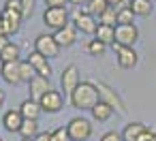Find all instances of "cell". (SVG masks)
<instances>
[{
  "label": "cell",
  "mask_w": 156,
  "mask_h": 141,
  "mask_svg": "<svg viewBox=\"0 0 156 141\" xmlns=\"http://www.w3.org/2000/svg\"><path fill=\"white\" fill-rule=\"evenodd\" d=\"M133 19H135V13L130 11V5L120 7V9H118V15H115V26H118V24H133Z\"/></svg>",
  "instance_id": "26"
},
{
  "label": "cell",
  "mask_w": 156,
  "mask_h": 141,
  "mask_svg": "<svg viewBox=\"0 0 156 141\" xmlns=\"http://www.w3.org/2000/svg\"><path fill=\"white\" fill-rule=\"evenodd\" d=\"M154 141H156V137H154Z\"/></svg>",
  "instance_id": "45"
},
{
  "label": "cell",
  "mask_w": 156,
  "mask_h": 141,
  "mask_svg": "<svg viewBox=\"0 0 156 141\" xmlns=\"http://www.w3.org/2000/svg\"><path fill=\"white\" fill-rule=\"evenodd\" d=\"M28 62L32 64V69H34L37 75H41V77H51L54 71H51V64H49V60H47L45 56L32 51V54H28Z\"/></svg>",
  "instance_id": "13"
},
{
  "label": "cell",
  "mask_w": 156,
  "mask_h": 141,
  "mask_svg": "<svg viewBox=\"0 0 156 141\" xmlns=\"http://www.w3.org/2000/svg\"><path fill=\"white\" fill-rule=\"evenodd\" d=\"M0 34H2V37H7V39L13 34V30H11L9 22H7V19H2V17H0Z\"/></svg>",
  "instance_id": "32"
},
{
  "label": "cell",
  "mask_w": 156,
  "mask_h": 141,
  "mask_svg": "<svg viewBox=\"0 0 156 141\" xmlns=\"http://www.w3.org/2000/svg\"><path fill=\"white\" fill-rule=\"evenodd\" d=\"M86 51H88L90 56H105L107 45H105V43H101L98 39H90V41L86 43Z\"/></svg>",
  "instance_id": "25"
},
{
  "label": "cell",
  "mask_w": 156,
  "mask_h": 141,
  "mask_svg": "<svg viewBox=\"0 0 156 141\" xmlns=\"http://www.w3.org/2000/svg\"><path fill=\"white\" fill-rule=\"evenodd\" d=\"M2 19L9 22V26H11L13 34H15V32L20 30V26H22L24 15H22V11H15V9H9V7H2Z\"/></svg>",
  "instance_id": "22"
},
{
  "label": "cell",
  "mask_w": 156,
  "mask_h": 141,
  "mask_svg": "<svg viewBox=\"0 0 156 141\" xmlns=\"http://www.w3.org/2000/svg\"><path fill=\"white\" fill-rule=\"evenodd\" d=\"M9 9H15V11H22V0H7V5Z\"/></svg>",
  "instance_id": "36"
},
{
  "label": "cell",
  "mask_w": 156,
  "mask_h": 141,
  "mask_svg": "<svg viewBox=\"0 0 156 141\" xmlns=\"http://www.w3.org/2000/svg\"><path fill=\"white\" fill-rule=\"evenodd\" d=\"M115 15H118V9L109 7L103 15H98V22L101 24H107V26H115Z\"/></svg>",
  "instance_id": "28"
},
{
  "label": "cell",
  "mask_w": 156,
  "mask_h": 141,
  "mask_svg": "<svg viewBox=\"0 0 156 141\" xmlns=\"http://www.w3.org/2000/svg\"><path fill=\"white\" fill-rule=\"evenodd\" d=\"M7 43H9V39H7V37H2V34H0V49H2V47H5Z\"/></svg>",
  "instance_id": "39"
},
{
  "label": "cell",
  "mask_w": 156,
  "mask_h": 141,
  "mask_svg": "<svg viewBox=\"0 0 156 141\" xmlns=\"http://www.w3.org/2000/svg\"><path fill=\"white\" fill-rule=\"evenodd\" d=\"M139 41V30L135 24H118L115 26V43L122 47H133Z\"/></svg>",
  "instance_id": "5"
},
{
  "label": "cell",
  "mask_w": 156,
  "mask_h": 141,
  "mask_svg": "<svg viewBox=\"0 0 156 141\" xmlns=\"http://www.w3.org/2000/svg\"><path fill=\"white\" fill-rule=\"evenodd\" d=\"M39 105H41V109L43 111H47V113H58L62 107H64V94L60 92V90H47L41 98H39Z\"/></svg>",
  "instance_id": "7"
},
{
  "label": "cell",
  "mask_w": 156,
  "mask_h": 141,
  "mask_svg": "<svg viewBox=\"0 0 156 141\" xmlns=\"http://www.w3.org/2000/svg\"><path fill=\"white\" fill-rule=\"evenodd\" d=\"M154 5L150 2V0H130V11L139 17H147L152 13Z\"/></svg>",
  "instance_id": "23"
},
{
  "label": "cell",
  "mask_w": 156,
  "mask_h": 141,
  "mask_svg": "<svg viewBox=\"0 0 156 141\" xmlns=\"http://www.w3.org/2000/svg\"><path fill=\"white\" fill-rule=\"evenodd\" d=\"M69 0H45V5L47 7H66Z\"/></svg>",
  "instance_id": "37"
},
{
  "label": "cell",
  "mask_w": 156,
  "mask_h": 141,
  "mask_svg": "<svg viewBox=\"0 0 156 141\" xmlns=\"http://www.w3.org/2000/svg\"><path fill=\"white\" fill-rule=\"evenodd\" d=\"M54 39L58 41V45H60V47H71V45L77 41V28H75V24H73V22H69L64 28L56 30V32H54Z\"/></svg>",
  "instance_id": "11"
},
{
  "label": "cell",
  "mask_w": 156,
  "mask_h": 141,
  "mask_svg": "<svg viewBox=\"0 0 156 141\" xmlns=\"http://www.w3.org/2000/svg\"><path fill=\"white\" fill-rule=\"evenodd\" d=\"M92 120H96V122H107L111 115H113V107L111 105H107L105 100H98L94 107H92Z\"/></svg>",
  "instance_id": "18"
},
{
  "label": "cell",
  "mask_w": 156,
  "mask_h": 141,
  "mask_svg": "<svg viewBox=\"0 0 156 141\" xmlns=\"http://www.w3.org/2000/svg\"><path fill=\"white\" fill-rule=\"evenodd\" d=\"M28 92H30V98L32 100H39L47 90H51V81H49V77H41V75H34L32 79H30V83H28Z\"/></svg>",
  "instance_id": "12"
},
{
  "label": "cell",
  "mask_w": 156,
  "mask_h": 141,
  "mask_svg": "<svg viewBox=\"0 0 156 141\" xmlns=\"http://www.w3.org/2000/svg\"><path fill=\"white\" fill-rule=\"evenodd\" d=\"M20 113L24 115V120H39V115L43 113L39 100H32V98H26L22 105H20Z\"/></svg>",
  "instance_id": "16"
},
{
  "label": "cell",
  "mask_w": 156,
  "mask_h": 141,
  "mask_svg": "<svg viewBox=\"0 0 156 141\" xmlns=\"http://www.w3.org/2000/svg\"><path fill=\"white\" fill-rule=\"evenodd\" d=\"M81 83V77H79V69L75 64H69L62 75H60V88L64 90V96H71V92Z\"/></svg>",
  "instance_id": "8"
},
{
  "label": "cell",
  "mask_w": 156,
  "mask_h": 141,
  "mask_svg": "<svg viewBox=\"0 0 156 141\" xmlns=\"http://www.w3.org/2000/svg\"><path fill=\"white\" fill-rule=\"evenodd\" d=\"M101 141H124V139H122V135H120L118 130H107V132L101 137Z\"/></svg>",
  "instance_id": "31"
},
{
  "label": "cell",
  "mask_w": 156,
  "mask_h": 141,
  "mask_svg": "<svg viewBox=\"0 0 156 141\" xmlns=\"http://www.w3.org/2000/svg\"><path fill=\"white\" fill-rule=\"evenodd\" d=\"M73 24H75V28H77V30H81L83 34H94V32H96V28H98L96 17H94V15L83 13L81 9L73 15Z\"/></svg>",
  "instance_id": "9"
},
{
  "label": "cell",
  "mask_w": 156,
  "mask_h": 141,
  "mask_svg": "<svg viewBox=\"0 0 156 141\" xmlns=\"http://www.w3.org/2000/svg\"><path fill=\"white\" fill-rule=\"evenodd\" d=\"M0 77L11 86H20L22 77H20V62H2L0 64Z\"/></svg>",
  "instance_id": "14"
},
{
  "label": "cell",
  "mask_w": 156,
  "mask_h": 141,
  "mask_svg": "<svg viewBox=\"0 0 156 141\" xmlns=\"http://www.w3.org/2000/svg\"><path fill=\"white\" fill-rule=\"evenodd\" d=\"M22 141H34V139H22Z\"/></svg>",
  "instance_id": "41"
},
{
  "label": "cell",
  "mask_w": 156,
  "mask_h": 141,
  "mask_svg": "<svg viewBox=\"0 0 156 141\" xmlns=\"http://www.w3.org/2000/svg\"><path fill=\"white\" fill-rule=\"evenodd\" d=\"M34 69L28 60H20V77H22V83H30V79L34 77Z\"/></svg>",
  "instance_id": "27"
},
{
  "label": "cell",
  "mask_w": 156,
  "mask_h": 141,
  "mask_svg": "<svg viewBox=\"0 0 156 141\" xmlns=\"http://www.w3.org/2000/svg\"><path fill=\"white\" fill-rule=\"evenodd\" d=\"M109 2V7H113V9H120V7H126V5H130V0H107Z\"/></svg>",
  "instance_id": "34"
},
{
  "label": "cell",
  "mask_w": 156,
  "mask_h": 141,
  "mask_svg": "<svg viewBox=\"0 0 156 141\" xmlns=\"http://www.w3.org/2000/svg\"><path fill=\"white\" fill-rule=\"evenodd\" d=\"M0 17H2V9H0Z\"/></svg>",
  "instance_id": "42"
},
{
  "label": "cell",
  "mask_w": 156,
  "mask_h": 141,
  "mask_svg": "<svg viewBox=\"0 0 156 141\" xmlns=\"http://www.w3.org/2000/svg\"><path fill=\"white\" fill-rule=\"evenodd\" d=\"M66 130H69L73 141H88L92 137V124H90L88 118H81V115L71 118L69 124H66Z\"/></svg>",
  "instance_id": "2"
},
{
  "label": "cell",
  "mask_w": 156,
  "mask_h": 141,
  "mask_svg": "<svg viewBox=\"0 0 156 141\" xmlns=\"http://www.w3.org/2000/svg\"><path fill=\"white\" fill-rule=\"evenodd\" d=\"M69 2H71V5H77V7H79V5L83 7V5L88 2V0H69Z\"/></svg>",
  "instance_id": "38"
},
{
  "label": "cell",
  "mask_w": 156,
  "mask_h": 141,
  "mask_svg": "<svg viewBox=\"0 0 156 141\" xmlns=\"http://www.w3.org/2000/svg\"><path fill=\"white\" fill-rule=\"evenodd\" d=\"M32 11H34V0H22V15L30 17Z\"/></svg>",
  "instance_id": "30"
},
{
  "label": "cell",
  "mask_w": 156,
  "mask_h": 141,
  "mask_svg": "<svg viewBox=\"0 0 156 141\" xmlns=\"http://www.w3.org/2000/svg\"><path fill=\"white\" fill-rule=\"evenodd\" d=\"M96 88H98V96H101V100H105L107 105H111L113 111H118V113H126V105H124V100L120 98V94H118L111 86H107L105 81H98Z\"/></svg>",
  "instance_id": "6"
},
{
  "label": "cell",
  "mask_w": 156,
  "mask_h": 141,
  "mask_svg": "<svg viewBox=\"0 0 156 141\" xmlns=\"http://www.w3.org/2000/svg\"><path fill=\"white\" fill-rule=\"evenodd\" d=\"M0 64H2V60H0Z\"/></svg>",
  "instance_id": "44"
},
{
  "label": "cell",
  "mask_w": 156,
  "mask_h": 141,
  "mask_svg": "<svg viewBox=\"0 0 156 141\" xmlns=\"http://www.w3.org/2000/svg\"><path fill=\"white\" fill-rule=\"evenodd\" d=\"M0 141H2V139H0Z\"/></svg>",
  "instance_id": "46"
},
{
  "label": "cell",
  "mask_w": 156,
  "mask_h": 141,
  "mask_svg": "<svg viewBox=\"0 0 156 141\" xmlns=\"http://www.w3.org/2000/svg\"><path fill=\"white\" fill-rule=\"evenodd\" d=\"M22 122H24V115L20 113V109H9V111L2 115V126H5L9 132H20Z\"/></svg>",
  "instance_id": "15"
},
{
  "label": "cell",
  "mask_w": 156,
  "mask_h": 141,
  "mask_svg": "<svg viewBox=\"0 0 156 141\" xmlns=\"http://www.w3.org/2000/svg\"><path fill=\"white\" fill-rule=\"evenodd\" d=\"M60 49L62 47L58 45V41L54 39V34H39L34 39V51L41 54V56H45L47 60L58 58L60 56Z\"/></svg>",
  "instance_id": "4"
},
{
  "label": "cell",
  "mask_w": 156,
  "mask_h": 141,
  "mask_svg": "<svg viewBox=\"0 0 156 141\" xmlns=\"http://www.w3.org/2000/svg\"><path fill=\"white\" fill-rule=\"evenodd\" d=\"M51 141H73V139H71L66 126H60V128L51 130Z\"/></svg>",
  "instance_id": "29"
},
{
  "label": "cell",
  "mask_w": 156,
  "mask_h": 141,
  "mask_svg": "<svg viewBox=\"0 0 156 141\" xmlns=\"http://www.w3.org/2000/svg\"><path fill=\"white\" fill-rule=\"evenodd\" d=\"M20 56H22V49L17 43H7L2 49H0V60L2 62H20Z\"/></svg>",
  "instance_id": "20"
},
{
  "label": "cell",
  "mask_w": 156,
  "mask_h": 141,
  "mask_svg": "<svg viewBox=\"0 0 156 141\" xmlns=\"http://www.w3.org/2000/svg\"><path fill=\"white\" fill-rule=\"evenodd\" d=\"M150 2H156V0H150Z\"/></svg>",
  "instance_id": "43"
},
{
  "label": "cell",
  "mask_w": 156,
  "mask_h": 141,
  "mask_svg": "<svg viewBox=\"0 0 156 141\" xmlns=\"http://www.w3.org/2000/svg\"><path fill=\"white\" fill-rule=\"evenodd\" d=\"M71 105L79 111H92V107L101 100L98 96V88L92 81H81L73 92H71Z\"/></svg>",
  "instance_id": "1"
},
{
  "label": "cell",
  "mask_w": 156,
  "mask_h": 141,
  "mask_svg": "<svg viewBox=\"0 0 156 141\" xmlns=\"http://www.w3.org/2000/svg\"><path fill=\"white\" fill-rule=\"evenodd\" d=\"M113 51H115V60L122 69H135L137 66V51L133 47H122V45H113Z\"/></svg>",
  "instance_id": "10"
},
{
  "label": "cell",
  "mask_w": 156,
  "mask_h": 141,
  "mask_svg": "<svg viewBox=\"0 0 156 141\" xmlns=\"http://www.w3.org/2000/svg\"><path fill=\"white\" fill-rule=\"evenodd\" d=\"M5 98H7V96H5V92L0 90V109H2V105H5Z\"/></svg>",
  "instance_id": "40"
},
{
  "label": "cell",
  "mask_w": 156,
  "mask_h": 141,
  "mask_svg": "<svg viewBox=\"0 0 156 141\" xmlns=\"http://www.w3.org/2000/svg\"><path fill=\"white\" fill-rule=\"evenodd\" d=\"M43 24L47 28H51L54 32L64 28L69 24V11L66 7H47L45 13H43Z\"/></svg>",
  "instance_id": "3"
},
{
  "label": "cell",
  "mask_w": 156,
  "mask_h": 141,
  "mask_svg": "<svg viewBox=\"0 0 156 141\" xmlns=\"http://www.w3.org/2000/svg\"><path fill=\"white\" fill-rule=\"evenodd\" d=\"M154 137H156V130H154V128H145V130L139 135L137 141H154Z\"/></svg>",
  "instance_id": "33"
},
{
  "label": "cell",
  "mask_w": 156,
  "mask_h": 141,
  "mask_svg": "<svg viewBox=\"0 0 156 141\" xmlns=\"http://www.w3.org/2000/svg\"><path fill=\"white\" fill-rule=\"evenodd\" d=\"M39 120H24L22 122V128H20V135L22 139H34L39 135Z\"/></svg>",
  "instance_id": "24"
},
{
  "label": "cell",
  "mask_w": 156,
  "mask_h": 141,
  "mask_svg": "<svg viewBox=\"0 0 156 141\" xmlns=\"http://www.w3.org/2000/svg\"><path fill=\"white\" fill-rule=\"evenodd\" d=\"M107 9H109V2H107V0H88V2L81 7V11H83V13L94 15V17L103 15Z\"/></svg>",
  "instance_id": "21"
},
{
  "label": "cell",
  "mask_w": 156,
  "mask_h": 141,
  "mask_svg": "<svg viewBox=\"0 0 156 141\" xmlns=\"http://www.w3.org/2000/svg\"><path fill=\"white\" fill-rule=\"evenodd\" d=\"M94 39H98V41L105 43V45H113V43H115V26L98 24V28H96V32H94Z\"/></svg>",
  "instance_id": "17"
},
{
  "label": "cell",
  "mask_w": 156,
  "mask_h": 141,
  "mask_svg": "<svg viewBox=\"0 0 156 141\" xmlns=\"http://www.w3.org/2000/svg\"><path fill=\"white\" fill-rule=\"evenodd\" d=\"M34 141H51V132H49V130H41V132L34 137Z\"/></svg>",
  "instance_id": "35"
},
{
  "label": "cell",
  "mask_w": 156,
  "mask_h": 141,
  "mask_svg": "<svg viewBox=\"0 0 156 141\" xmlns=\"http://www.w3.org/2000/svg\"><path fill=\"white\" fill-rule=\"evenodd\" d=\"M145 128H147V126H145L143 122H128L120 135H122V139H124V141H137V139H139V135H141Z\"/></svg>",
  "instance_id": "19"
}]
</instances>
